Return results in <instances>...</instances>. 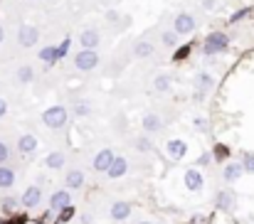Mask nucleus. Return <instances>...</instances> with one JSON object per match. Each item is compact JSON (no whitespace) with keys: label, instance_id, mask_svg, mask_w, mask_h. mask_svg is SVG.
I'll return each instance as SVG.
<instances>
[{"label":"nucleus","instance_id":"7","mask_svg":"<svg viewBox=\"0 0 254 224\" xmlns=\"http://www.w3.org/2000/svg\"><path fill=\"white\" fill-rule=\"evenodd\" d=\"M40 40H42V32L37 25H30V22H22L17 27V35H15V42L20 50H35L40 47Z\"/></svg>","mask_w":254,"mask_h":224},{"label":"nucleus","instance_id":"22","mask_svg":"<svg viewBox=\"0 0 254 224\" xmlns=\"http://www.w3.org/2000/svg\"><path fill=\"white\" fill-rule=\"evenodd\" d=\"M37 59L50 69V67H55L57 62H60V57H57V42H50V45H42L40 50H37Z\"/></svg>","mask_w":254,"mask_h":224},{"label":"nucleus","instance_id":"8","mask_svg":"<svg viewBox=\"0 0 254 224\" xmlns=\"http://www.w3.org/2000/svg\"><path fill=\"white\" fill-rule=\"evenodd\" d=\"M128 50H131V59H138V62H148V59H153V57L158 55V45H156V40H151V37H138V40H133Z\"/></svg>","mask_w":254,"mask_h":224},{"label":"nucleus","instance_id":"16","mask_svg":"<svg viewBox=\"0 0 254 224\" xmlns=\"http://www.w3.org/2000/svg\"><path fill=\"white\" fill-rule=\"evenodd\" d=\"M62 182H64V187L67 190H72V192H79L82 187L86 185V175H84V170L82 168H67L64 170V177H62Z\"/></svg>","mask_w":254,"mask_h":224},{"label":"nucleus","instance_id":"5","mask_svg":"<svg viewBox=\"0 0 254 224\" xmlns=\"http://www.w3.org/2000/svg\"><path fill=\"white\" fill-rule=\"evenodd\" d=\"M170 27H173L180 37H190V35H195V32H197L200 20H197V15H195L192 10H178V12L173 15Z\"/></svg>","mask_w":254,"mask_h":224},{"label":"nucleus","instance_id":"31","mask_svg":"<svg viewBox=\"0 0 254 224\" xmlns=\"http://www.w3.org/2000/svg\"><path fill=\"white\" fill-rule=\"evenodd\" d=\"M210 153H212V163H225V160H230V148H227L225 143H217Z\"/></svg>","mask_w":254,"mask_h":224},{"label":"nucleus","instance_id":"23","mask_svg":"<svg viewBox=\"0 0 254 224\" xmlns=\"http://www.w3.org/2000/svg\"><path fill=\"white\" fill-rule=\"evenodd\" d=\"M42 163H45L47 170H55V172H57V170H64V168H67V153H64V150H52V153L45 155Z\"/></svg>","mask_w":254,"mask_h":224},{"label":"nucleus","instance_id":"30","mask_svg":"<svg viewBox=\"0 0 254 224\" xmlns=\"http://www.w3.org/2000/svg\"><path fill=\"white\" fill-rule=\"evenodd\" d=\"M17 207H20V197H12V195L2 197V202H0V210H2L5 215H15Z\"/></svg>","mask_w":254,"mask_h":224},{"label":"nucleus","instance_id":"15","mask_svg":"<svg viewBox=\"0 0 254 224\" xmlns=\"http://www.w3.org/2000/svg\"><path fill=\"white\" fill-rule=\"evenodd\" d=\"M114 158H116V153L111 148H99L94 153V158L89 160V168H91L94 172H101V175H104V172L109 170V165L114 163Z\"/></svg>","mask_w":254,"mask_h":224},{"label":"nucleus","instance_id":"17","mask_svg":"<svg viewBox=\"0 0 254 224\" xmlns=\"http://www.w3.org/2000/svg\"><path fill=\"white\" fill-rule=\"evenodd\" d=\"M242 177H245V168H242L240 160H227V163L222 165V182H225V185H235V182H240Z\"/></svg>","mask_w":254,"mask_h":224},{"label":"nucleus","instance_id":"20","mask_svg":"<svg viewBox=\"0 0 254 224\" xmlns=\"http://www.w3.org/2000/svg\"><path fill=\"white\" fill-rule=\"evenodd\" d=\"M183 185L190 190V192H200L205 187V177L200 172V168H188L185 175H183Z\"/></svg>","mask_w":254,"mask_h":224},{"label":"nucleus","instance_id":"11","mask_svg":"<svg viewBox=\"0 0 254 224\" xmlns=\"http://www.w3.org/2000/svg\"><path fill=\"white\" fill-rule=\"evenodd\" d=\"M45 200V190H42V182H35L30 187H25V192L20 195V207L22 210H37Z\"/></svg>","mask_w":254,"mask_h":224},{"label":"nucleus","instance_id":"37","mask_svg":"<svg viewBox=\"0 0 254 224\" xmlns=\"http://www.w3.org/2000/svg\"><path fill=\"white\" fill-rule=\"evenodd\" d=\"M74 215H77V210H74V205H69V207H64L57 217H60V222L62 224H67V222H72V217H74Z\"/></svg>","mask_w":254,"mask_h":224},{"label":"nucleus","instance_id":"38","mask_svg":"<svg viewBox=\"0 0 254 224\" xmlns=\"http://www.w3.org/2000/svg\"><path fill=\"white\" fill-rule=\"evenodd\" d=\"M10 158H12V150H10V146H7L5 141H0V165L10 163Z\"/></svg>","mask_w":254,"mask_h":224},{"label":"nucleus","instance_id":"18","mask_svg":"<svg viewBox=\"0 0 254 224\" xmlns=\"http://www.w3.org/2000/svg\"><path fill=\"white\" fill-rule=\"evenodd\" d=\"M128 170H131V163H128V158H124V155H116L114 158V163L109 165V170L104 172L109 180H121V177H126L128 175Z\"/></svg>","mask_w":254,"mask_h":224},{"label":"nucleus","instance_id":"2","mask_svg":"<svg viewBox=\"0 0 254 224\" xmlns=\"http://www.w3.org/2000/svg\"><path fill=\"white\" fill-rule=\"evenodd\" d=\"M69 67L79 74H91L101 67V52L99 50H77L69 55Z\"/></svg>","mask_w":254,"mask_h":224},{"label":"nucleus","instance_id":"29","mask_svg":"<svg viewBox=\"0 0 254 224\" xmlns=\"http://www.w3.org/2000/svg\"><path fill=\"white\" fill-rule=\"evenodd\" d=\"M252 12H254L252 5L237 7V10H232V12H230V20H227V22H230V25H240V22H245V20H247V17L252 15Z\"/></svg>","mask_w":254,"mask_h":224},{"label":"nucleus","instance_id":"9","mask_svg":"<svg viewBox=\"0 0 254 224\" xmlns=\"http://www.w3.org/2000/svg\"><path fill=\"white\" fill-rule=\"evenodd\" d=\"M212 205H215V210H220L225 215H232L237 210V195H235V190L232 187H220L215 192V197H212Z\"/></svg>","mask_w":254,"mask_h":224},{"label":"nucleus","instance_id":"28","mask_svg":"<svg viewBox=\"0 0 254 224\" xmlns=\"http://www.w3.org/2000/svg\"><path fill=\"white\" fill-rule=\"evenodd\" d=\"M15 81H17L20 86L32 84V81H35V67H32V64H20V67L15 69Z\"/></svg>","mask_w":254,"mask_h":224},{"label":"nucleus","instance_id":"36","mask_svg":"<svg viewBox=\"0 0 254 224\" xmlns=\"http://www.w3.org/2000/svg\"><path fill=\"white\" fill-rule=\"evenodd\" d=\"M242 168H245V172H250V175H254V153H242Z\"/></svg>","mask_w":254,"mask_h":224},{"label":"nucleus","instance_id":"13","mask_svg":"<svg viewBox=\"0 0 254 224\" xmlns=\"http://www.w3.org/2000/svg\"><path fill=\"white\" fill-rule=\"evenodd\" d=\"M72 200H74L72 190H67V187H60V190H55V192L50 195V200H47V207H50V212H52V215H60L64 207H69V205H72Z\"/></svg>","mask_w":254,"mask_h":224},{"label":"nucleus","instance_id":"44","mask_svg":"<svg viewBox=\"0 0 254 224\" xmlns=\"http://www.w3.org/2000/svg\"><path fill=\"white\" fill-rule=\"evenodd\" d=\"M161 224H166V222H161Z\"/></svg>","mask_w":254,"mask_h":224},{"label":"nucleus","instance_id":"33","mask_svg":"<svg viewBox=\"0 0 254 224\" xmlns=\"http://www.w3.org/2000/svg\"><path fill=\"white\" fill-rule=\"evenodd\" d=\"M72 42H74L72 37H64L62 42H57V57H60V62L69 57V52H72Z\"/></svg>","mask_w":254,"mask_h":224},{"label":"nucleus","instance_id":"32","mask_svg":"<svg viewBox=\"0 0 254 224\" xmlns=\"http://www.w3.org/2000/svg\"><path fill=\"white\" fill-rule=\"evenodd\" d=\"M190 52H192V45H190V42H188V45H183V42H180V45L173 50V62H185Z\"/></svg>","mask_w":254,"mask_h":224},{"label":"nucleus","instance_id":"35","mask_svg":"<svg viewBox=\"0 0 254 224\" xmlns=\"http://www.w3.org/2000/svg\"><path fill=\"white\" fill-rule=\"evenodd\" d=\"M192 128L197 133H210V118L207 116H195L192 118Z\"/></svg>","mask_w":254,"mask_h":224},{"label":"nucleus","instance_id":"14","mask_svg":"<svg viewBox=\"0 0 254 224\" xmlns=\"http://www.w3.org/2000/svg\"><path fill=\"white\" fill-rule=\"evenodd\" d=\"M153 40H156L158 50L173 52V50L180 45V40H183V37H180V35H178V32H175V30H173V27L168 25V27H161V30L156 32V37H153Z\"/></svg>","mask_w":254,"mask_h":224},{"label":"nucleus","instance_id":"4","mask_svg":"<svg viewBox=\"0 0 254 224\" xmlns=\"http://www.w3.org/2000/svg\"><path fill=\"white\" fill-rule=\"evenodd\" d=\"M215 84H217V76L212 74V72H207V69H197L195 76H192V101L195 104H202L212 91H215Z\"/></svg>","mask_w":254,"mask_h":224},{"label":"nucleus","instance_id":"27","mask_svg":"<svg viewBox=\"0 0 254 224\" xmlns=\"http://www.w3.org/2000/svg\"><path fill=\"white\" fill-rule=\"evenodd\" d=\"M15 182H17V172H15V168L7 165V163L0 165V190H12Z\"/></svg>","mask_w":254,"mask_h":224},{"label":"nucleus","instance_id":"12","mask_svg":"<svg viewBox=\"0 0 254 224\" xmlns=\"http://www.w3.org/2000/svg\"><path fill=\"white\" fill-rule=\"evenodd\" d=\"M141 128H143L146 136H158V133L166 131V121H163V116L158 111H146L141 116Z\"/></svg>","mask_w":254,"mask_h":224},{"label":"nucleus","instance_id":"24","mask_svg":"<svg viewBox=\"0 0 254 224\" xmlns=\"http://www.w3.org/2000/svg\"><path fill=\"white\" fill-rule=\"evenodd\" d=\"M166 153H168V158L173 163H178V160H183L188 155V143L183 138H170L166 143Z\"/></svg>","mask_w":254,"mask_h":224},{"label":"nucleus","instance_id":"40","mask_svg":"<svg viewBox=\"0 0 254 224\" xmlns=\"http://www.w3.org/2000/svg\"><path fill=\"white\" fill-rule=\"evenodd\" d=\"M5 113H7V101L0 96V118H5Z\"/></svg>","mask_w":254,"mask_h":224},{"label":"nucleus","instance_id":"34","mask_svg":"<svg viewBox=\"0 0 254 224\" xmlns=\"http://www.w3.org/2000/svg\"><path fill=\"white\" fill-rule=\"evenodd\" d=\"M197 5H200V10H202V12L215 15V12L222 7V0H197Z\"/></svg>","mask_w":254,"mask_h":224},{"label":"nucleus","instance_id":"1","mask_svg":"<svg viewBox=\"0 0 254 224\" xmlns=\"http://www.w3.org/2000/svg\"><path fill=\"white\" fill-rule=\"evenodd\" d=\"M230 47H232V37H230L225 30H212V32H207V37H205L202 45H200L202 57H207V59L230 52Z\"/></svg>","mask_w":254,"mask_h":224},{"label":"nucleus","instance_id":"6","mask_svg":"<svg viewBox=\"0 0 254 224\" xmlns=\"http://www.w3.org/2000/svg\"><path fill=\"white\" fill-rule=\"evenodd\" d=\"M74 42L79 45V50H101V45H104V32H101L99 25H84V27L77 32Z\"/></svg>","mask_w":254,"mask_h":224},{"label":"nucleus","instance_id":"26","mask_svg":"<svg viewBox=\"0 0 254 224\" xmlns=\"http://www.w3.org/2000/svg\"><path fill=\"white\" fill-rule=\"evenodd\" d=\"M74 118H91L94 116V104L89 99H77L72 104V111H69Z\"/></svg>","mask_w":254,"mask_h":224},{"label":"nucleus","instance_id":"25","mask_svg":"<svg viewBox=\"0 0 254 224\" xmlns=\"http://www.w3.org/2000/svg\"><path fill=\"white\" fill-rule=\"evenodd\" d=\"M131 146L136 153H143V155H148V153H156V143H153V136H146V133H141V136H133L131 138Z\"/></svg>","mask_w":254,"mask_h":224},{"label":"nucleus","instance_id":"39","mask_svg":"<svg viewBox=\"0 0 254 224\" xmlns=\"http://www.w3.org/2000/svg\"><path fill=\"white\" fill-rule=\"evenodd\" d=\"M207 165H212V153L210 150L200 153V158L195 160V168H207Z\"/></svg>","mask_w":254,"mask_h":224},{"label":"nucleus","instance_id":"19","mask_svg":"<svg viewBox=\"0 0 254 224\" xmlns=\"http://www.w3.org/2000/svg\"><path fill=\"white\" fill-rule=\"evenodd\" d=\"M15 148L20 155H35L37 148H40V138L35 133H22L17 141H15Z\"/></svg>","mask_w":254,"mask_h":224},{"label":"nucleus","instance_id":"21","mask_svg":"<svg viewBox=\"0 0 254 224\" xmlns=\"http://www.w3.org/2000/svg\"><path fill=\"white\" fill-rule=\"evenodd\" d=\"M173 86H175V76L170 72H158L153 76V81H151L153 94H168V91H173Z\"/></svg>","mask_w":254,"mask_h":224},{"label":"nucleus","instance_id":"3","mask_svg":"<svg viewBox=\"0 0 254 224\" xmlns=\"http://www.w3.org/2000/svg\"><path fill=\"white\" fill-rule=\"evenodd\" d=\"M42 126L50 128V131H64L69 126V109L64 104H55V106H47L40 116Z\"/></svg>","mask_w":254,"mask_h":224},{"label":"nucleus","instance_id":"41","mask_svg":"<svg viewBox=\"0 0 254 224\" xmlns=\"http://www.w3.org/2000/svg\"><path fill=\"white\" fill-rule=\"evenodd\" d=\"M5 42V27H2V22H0V45Z\"/></svg>","mask_w":254,"mask_h":224},{"label":"nucleus","instance_id":"42","mask_svg":"<svg viewBox=\"0 0 254 224\" xmlns=\"http://www.w3.org/2000/svg\"><path fill=\"white\" fill-rule=\"evenodd\" d=\"M136 224H153V222H148V220H138Z\"/></svg>","mask_w":254,"mask_h":224},{"label":"nucleus","instance_id":"43","mask_svg":"<svg viewBox=\"0 0 254 224\" xmlns=\"http://www.w3.org/2000/svg\"><path fill=\"white\" fill-rule=\"evenodd\" d=\"M32 2H45V0H32Z\"/></svg>","mask_w":254,"mask_h":224},{"label":"nucleus","instance_id":"10","mask_svg":"<svg viewBox=\"0 0 254 224\" xmlns=\"http://www.w3.org/2000/svg\"><path fill=\"white\" fill-rule=\"evenodd\" d=\"M131 215H133V205L128 200H114L106 210V217L114 224H124L126 220H131Z\"/></svg>","mask_w":254,"mask_h":224}]
</instances>
